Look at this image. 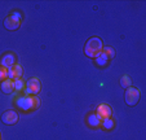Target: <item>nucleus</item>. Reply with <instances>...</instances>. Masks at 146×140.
<instances>
[{"instance_id": "obj_18", "label": "nucleus", "mask_w": 146, "mask_h": 140, "mask_svg": "<svg viewBox=\"0 0 146 140\" xmlns=\"http://www.w3.org/2000/svg\"><path fill=\"white\" fill-rule=\"evenodd\" d=\"M0 140H1V135H0Z\"/></svg>"}, {"instance_id": "obj_14", "label": "nucleus", "mask_w": 146, "mask_h": 140, "mask_svg": "<svg viewBox=\"0 0 146 140\" xmlns=\"http://www.w3.org/2000/svg\"><path fill=\"white\" fill-rule=\"evenodd\" d=\"M101 126L105 130H111L114 127V121L111 118H105L101 121Z\"/></svg>"}, {"instance_id": "obj_17", "label": "nucleus", "mask_w": 146, "mask_h": 140, "mask_svg": "<svg viewBox=\"0 0 146 140\" xmlns=\"http://www.w3.org/2000/svg\"><path fill=\"white\" fill-rule=\"evenodd\" d=\"M7 78H8V70H7V68L0 65V82L5 80Z\"/></svg>"}, {"instance_id": "obj_10", "label": "nucleus", "mask_w": 146, "mask_h": 140, "mask_svg": "<svg viewBox=\"0 0 146 140\" xmlns=\"http://www.w3.org/2000/svg\"><path fill=\"white\" fill-rule=\"evenodd\" d=\"M13 91H14V82L12 79H8V78H7L5 80L1 82V92L9 95V93H12Z\"/></svg>"}, {"instance_id": "obj_9", "label": "nucleus", "mask_w": 146, "mask_h": 140, "mask_svg": "<svg viewBox=\"0 0 146 140\" xmlns=\"http://www.w3.org/2000/svg\"><path fill=\"white\" fill-rule=\"evenodd\" d=\"M0 65L4 66V68H12V66L16 65V55L12 52L5 53V55L1 57V61H0Z\"/></svg>"}, {"instance_id": "obj_7", "label": "nucleus", "mask_w": 146, "mask_h": 140, "mask_svg": "<svg viewBox=\"0 0 146 140\" xmlns=\"http://www.w3.org/2000/svg\"><path fill=\"white\" fill-rule=\"evenodd\" d=\"M7 70H8V79H12L13 82L22 78L23 70H22V66L18 65V64H16V65L12 66V68H8Z\"/></svg>"}, {"instance_id": "obj_5", "label": "nucleus", "mask_w": 146, "mask_h": 140, "mask_svg": "<svg viewBox=\"0 0 146 140\" xmlns=\"http://www.w3.org/2000/svg\"><path fill=\"white\" fill-rule=\"evenodd\" d=\"M25 92L26 95H31V96H35L36 93L40 92V80L38 78H31L25 86Z\"/></svg>"}, {"instance_id": "obj_15", "label": "nucleus", "mask_w": 146, "mask_h": 140, "mask_svg": "<svg viewBox=\"0 0 146 140\" xmlns=\"http://www.w3.org/2000/svg\"><path fill=\"white\" fill-rule=\"evenodd\" d=\"M25 82H23V79L21 78V79H17L14 80V91H17V92H21V91L25 90Z\"/></svg>"}, {"instance_id": "obj_8", "label": "nucleus", "mask_w": 146, "mask_h": 140, "mask_svg": "<svg viewBox=\"0 0 146 140\" xmlns=\"http://www.w3.org/2000/svg\"><path fill=\"white\" fill-rule=\"evenodd\" d=\"M111 113H113V110H111L110 105L101 104V105H98V108H97V113H96V114L98 115V118L102 121V119H105V118H110Z\"/></svg>"}, {"instance_id": "obj_16", "label": "nucleus", "mask_w": 146, "mask_h": 140, "mask_svg": "<svg viewBox=\"0 0 146 140\" xmlns=\"http://www.w3.org/2000/svg\"><path fill=\"white\" fill-rule=\"evenodd\" d=\"M102 52L108 56L109 60H110V58H113L114 56H115V50H114L113 47H104V48H102Z\"/></svg>"}, {"instance_id": "obj_11", "label": "nucleus", "mask_w": 146, "mask_h": 140, "mask_svg": "<svg viewBox=\"0 0 146 140\" xmlns=\"http://www.w3.org/2000/svg\"><path fill=\"white\" fill-rule=\"evenodd\" d=\"M87 123L91 127H98L101 125V119L98 118V115L94 114V113H91V114L87 117Z\"/></svg>"}, {"instance_id": "obj_13", "label": "nucleus", "mask_w": 146, "mask_h": 140, "mask_svg": "<svg viewBox=\"0 0 146 140\" xmlns=\"http://www.w3.org/2000/svg\"><path fill=\"white\" fill-rule=\"evenodd\" d=\"M131 84H132V82H131V78L128 77L127 74L123 75V77L120 78V86L123 88H125V90H127L128 87H131Z\"/></svg>"}, {"instance_id": "obj_3", "label": "nucleus", "mask_w": 146, "mask_h": 140, "mask_svg": "<svg viewBox=\"0 0 146 140\" xmlns=\"http://www.w3.org/2000/svg\"><path fill=\"white\" fill-rule=\"evenodd\" d=\"M21 13L19 12H12L5 19H4V27L9 31H14L21 26Z\"/></svg>"}, {"instance_id": "obj_12", "label": "nucleus", "mask_w": 146, "mask_h": 140, "mask_svg": "<svg viewBox=\"0 0 146 140\" xmlns=\"http://www.w3.org/2000/svg\"><path fill=\"white\" fill-rule=\"evenodd\" d=\"M94 62H96L100 68H105V66L109 64V57L104 52H101L96 58H94Z\"/></svg>"}, {"instance_id": "obj_6", "label": "nucleus", "mask_w": 146, "mask_h": 140, "mask_svg": "<svg viewBox=\"0 0 146 140\" xmlns=\"http://www.w3.org/2000/svg\"><path fill=\"white\" fill-rule=\"evenodd\" d=\"M17 121H18V114H17V112H14V110H7V112L3 113V115H1V122L8 125V126H12V125L17 123Z\"/></svg>"}, {"instance_id": "obj_2", "label": "nucleus", "mask_w": 146, "mask_h": 140, "mask_svg": "<svg viewBox=\"0 0 146 140\" xmlns=\"http://www.w3.org/2000/svg\"><path fill=\"white\" fill-rule=\"evenodd\" d=\"M35 97L36 96H31V95H25V96L17 97L14 104L18 109L23 110V112H29L31 109H36L35 108Z\"/></svg>"}, {"instance_id": "obj_4", "label": "nucleus", "mask_w": 146, "mask_h": 140, "mask_svg": "<svg viewBox=\"0 0 146 140\" xmlns=\"http://www.w3.org/2000/svg\"><path fill=\"white\" fill-rule=\"evenodd\" d=\"M140 96L141 92L137 87H128L125 90V95H124V100H125V104L129 105V107H133L136 105L138 101H140Z\"/></svg>"}, {"instance_id": "obj_1", "label": "nucleus", "mask_w": 146, "mask_h": 140, "mask_svg": "<svg viewBox=\"0 0 146 140\" xmlns=\"http://www.w3.org/2000/svg\"><path fill=\"white\" fill-rule=\"evenodd\" d=\"M102 48H104V44H102L101 39H100L98 36H92V38L86 43L84 53L91 58H96L97 56L102 52Z\"/></svg>"}]
</instances>
